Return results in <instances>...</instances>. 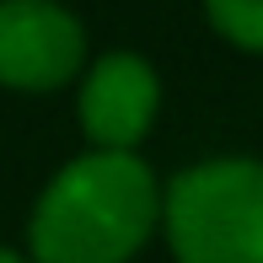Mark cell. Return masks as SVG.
Returning <instances> with one entry per match:
<instances>
[{"label":"cell","mask_w":263,"mask_h":263,"mask_svg":"<svg viewBox=\"0 0 263 263\" xmlns=\"http://www.w3.org/2000/svg\"><path fill=\"white\" fill-rule=\"evenodd\" d=\"M86 32L54 0H0V86L54 91L81 76Z\"/></svg>","instance_id":"cell-3"},{"label":"cell","mask_w":263,"mask_h":263,"mask_svg":"<svg viewBox=\"0 0 263 263\" xmlns=\"http://www.w3.org/2000/svg\"><path fill=\"white\" fill-rule=\"evenodd\" d=\"M161 226L177 263H263V161L215 156L177 172Z\"/></svg>","instance_id":"cell-2"},{"label":"cell","mask_w":263,"mask_h":263,"mask_svg":"<svg viewBox=\"0 0 263 263\" xmlns=\"http://www.w3.org/2000/svg\"><path fill=\"white\" fill-rule=\"evenodd\" d=\"M156 70L140 54H102L81 81V129L97 151H135L156 124Z\"/></svg>","instance_id":"cell-4"},{"label":"cell","mask_w":263,"mask_h":263,"mask_svg":"<svg viewBox=\"0 0 263 263\" xmlns=\"http://www.w3.org/2000/svg\"><path fill=\"white\" fill-rule=\"evenodd\" d=\"M161 226L156 172L135 151H86L38 194L32 263H129Z\"/></svg>","instance_id":"cell-1"},{"label":"cell","mask_w":263,"mask_h":263,"mask_svg":"<svg viewBox=\"0 0 263 263\" xmlns=\"http://www.w3.org/2000/svg\"><path fill=\"white\" fill-rule=\"evenodd\" d=\"M0 263H27V258H16V253H6V247H0Z\"/></svg>","instance_id":"cell-6"},{"label":"cell","mask_w":263,"mask_h":263,"mask_svg":"<svg viewBox=\"0 0 263 263\" xmlns=\"http://www.w3.org/2000/svg\"><path fill=\"white\" fill-rule=\"evenodd\" d=\"M204 11L220 38H231L236 49L263 54V0H204Z\"/></svg>","instance_id":"cell-5"}]
</instances>
